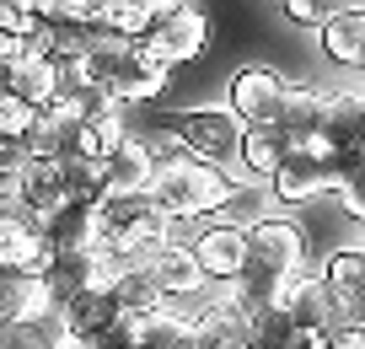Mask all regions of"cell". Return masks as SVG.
I'll return each instance as SVG.
<instances>
[{"label":"cell","instance_id":"obj_20","mask_svg":"<svg viewBox=\"0 0 365 349\" xmlns=\"http://www.w3.org/2000/svg\"><path fill=\"white\" fill-rule=\"evenodd\" d=\"M113 301H118V317H150V312H161V295H156V285L145 280V269H124V274H118Z\"/></svg>","mask_w":365,"mask_h":349},{"label":"cell","instance_id":"obj_14","mask_svg":"<svg viewBox=\"0 0 365 349\" xmlns=\"http://www.w3.org/2000/svg\"><path fill=\"white\" fill-rule=\"evenodd\" d=\"M43 242L54 253H91L97 248V204H65L43 226Z\"/></svg>","mask_w":365,"mask_h":349},{"label":"cell","instance_id":"obj_5","mask_svg":"<svg viewBox=\"0 0 365 349\" xmlns=\"http://www.w3.org/2000/svg\"><path fill=\"white\" fill-rule=\"evenodd\" d=\"M290 81L269 65H247L231 76V102L226 108L242 118V129H274L279 124V108H285Z\"/></svg>","mask_w":365,"mask_h":349},{"label":"cell","instance_id":"obj_9","mask_svg":"<svg viewBox=\"0 0 365 349\" xmlns=\"http://www.w3.org/2000/svg\"><path fill=\"white\" fill-rule=\"evenodd\" d=\"M150 172H156V156L140 135H124L103 161H97V183H103V199L113 193H145L150 188Z\"/></svg>","mask_w":365,"mask_h":349},{"label":"cell","instance_id":"obj_10","mask_svg":"<svg viewBox=\"0 0 365 349\" xmlns=\"http://www.w3.org/2000/svg\"><path fill=\"white\" fill-rule=\"evenodd\" d=\"M135 269H145V280L156 285L161 301H194V295L205 290V274H199L194 258H188V242H167L161 253H150V258L135 263Z\"/></svg>","mask_w":365,"mask_h":349},{"label":"cell","instance_id":"obj_4","mask_svg":"<svg viewBox=\"0 0 365 349\" xmlns=\"http://www.w3.org/2000/svg\"><path fill=\"white\" fill-rule=\"evenodd\" d=\"M242 118L231 108H188L172 124V146H188L194 151V161H205V167H220L226 172V161H237L242 151Z\"/></svg>","mask_w":365,"mask_h":349},{"label":"cell","instance_id":"obj_6","mask_svg":"<svg viewBox=\"0 0 365 349\" xmlns=\"http://www.w3.org/2000/svg\"><path fill=\"white\" fill-rule=\"evenodd\" d=\"M140 44L161 59V65H182V59H194L199 49L210 44V22L199 6H156V27H150Z\"/></svg>","mask_w":365,"mask_h":349},{"label":"cell","instance_id":"obj_1","mask_svg":"<svg viewBox=\"0 0 365 349\" xmlns=\"http://www.w3.org/2000/svg\"><path fill=\"white\" fill-rule=\"evenodd\" d=\"M296 274H307V237L290 221H258L247 226V248H242V274H237V301L242 312H263L279 301Z\"/></svg>","mask_w":365,"mask_h":349},{"label":"cell","instance_id":"obj_13","mask_svg":"<svg viewBox=\"0 0 365 349\" xmlns=\"http://www.w3.org/2000/svg\"><path fill=\"white\" fill-rule=\"evenodd\" d=\"M322 49H328L333 65L360 70V59H365V6H339L333 22L322 27Z\"/></svg>","mask_w":365,"mask_h":349},{"label":"cell","instance_id":"obj_2","mask_svg":"<svg viewBox=\"0 0 365 349\" xmlns=\"http://www.w3.org/2000/svg\"><path fill=\"white\" fill-rule=\"evenodd\" d=\"M145 193L172 226L178 221H205V215L226 210V204L237 199L226 172L205 167V161H194V156H156V172H150Z\"/></svg>","mask_w":365,"mask_h":349},{"label":"cell","instance_id":"obj_19","mask_svg":"<svg viewBox=\"0 0 365 349\" xmlns=\"http://www.w3.org/2000/svg\"><path fill=\"white\" fill-rule=\"evenodd\" d=\"M317 280L333 290V301H349V295H360V290H365V253H360V248H339Z\"/></svg>","mask_w":365,"mask_h":349},{"label":"cell","instance_id":"obj_26","mask_svg":"<svg viewBox=\"0 0 365 349\" xmlns=\"http://www.w3.org/2000/svg\"><path fill=\"white\" fill-rule=\"evenodd\" d=\"M322 349H365V333H360V328H333Z\"/></svg>","mask_w":365,"mask_h":349},{"label":"cell","instance_id":"obj_22","mask_svg":"<svg viewBox=\"0 0 365 349\" xmlns=\"http://www.w3.org/2000/svg\"><path fill=\"white\" fill-rule=\"evenodd\" d=\"M33 118H38V113L27 108V102H16L11 91H0V135H6V140H16V146H22V135L33 129Z\"/></svg>","mask_w":365,"mask_h":349},{"label":"cell","instance_id":"obj_17","mask_svg":"<svg viewBox=\"0 0 365 349\" xmlns=\"http://www.w3.org/2000/svg\"><path fill=\"white\" fill-rule=\"evenodd\" d=\"M285 156L290 151H285V140H279V129H247V135H242V151H237V161L252 178H274Z\"/></svg>","mask_w":365,"mask_h":349},{"label":"cell","instance_id":"obj_23","mask_svg":"<svg viewBox=\"0 0 365 349\" xmlns=\"http://www.w3.org/2000/svg\"><path fill=\"white\" fill-rule=\"evenodd\" d=\"M27 231H38L33 215H27L16 199H6V204H0V248H11V242H16V237H27Z\"/></svg>","mask_w":365,"mask_h":349},{"label":"cell","instance_id":"obj_12","mask_svg":"<svg viewBox=\"0 0 365 349\" xmlns=\"http://www.w3.org/2000/svg\"><path fill=\"white\" fill-rule=\"evenodd\" d=\"M0 91H11L16 102H27L33 113H43L48 102H54V91H59L54 59H33V54H27L22 65H11L6 76H0Z\"/></svg>","mask_w":365,"mask_h":349},{"label":"cell","instance_id":"obj_21","mask_svg":"<svg viewBox=\"0 0 365 349\" xmlns=\"http://www.w3.org/2000/svg\"><path fill=\"white\" fill-rule=\"evenodd\" d=\"M38 27H43V16H38V6H16V0H0V33L6 38H33Z\"/></svg>","mask_w":365,"mask_h":349},{"label":"cell","instance_id":"obj_18","mask_svg":"<svg viewBox=\"0 0 365 349\" xmlns=\"http://www.w3.org/2000/svg\"><path fill=\"white\" fill-rule=\"evenodd\" d=\"M97 27H108L113 38H124V44H140V38L156 27V6L150 0H118V6H103V16H97Z\"/></svg>","mask_w":365,"mask_h":349},{"label":"cell","instance_id":"obj_16","mask_svg":"<svg viewBox=\"0 0 365 349\" xmlns=\"http://www.w3.org/2000/svg\"><path fill=\"white\" fill-rule=\"evenodd\" d=\"M86 258H91V253H54V263H48V274H43L48 312H59L70 295L86 290Z\"/></svg>","mask_w":365,"mask_h":349},{"label":"cell","instance_id":"obj_11","mask_svg":"<svg viewBox=\"0 0 365 349\" xmlns=\"http://www.w3.org/2000/svg\"><path fill=\"white\" fill-rule=\"evenodd\" d=\"M322 102H328V91L317 86H290L285 91V108H279V140H285V151H312L322 135Z\"/></svg>","mask_w":365,"mask_h":349},{"label":"cell","instance_id":"obj_8","mask_svg":"<svg viewBox=\"0 0 365 349\" xmlns=\"http://www.w3.org/2000/svg\"><path fill=\"white\" fill-rule=\"evenodd\" d=\"M279 312L290 317V328H307V333H322L328 338L339 328V306H333V290L317 280V274H296V280L279 290Z\"/></svg>","mask_w":365,"mask_h":349},{"label":"cell","instance_id":"obj_15","mask_svg":"<svg viewBox=\"0 0 365 349\" xmlns=\"http://www.w3.org/2000/svg\"><path fill=\"white\" fill-rule=\"evenodd\" d=\"M0 349H70V338L59 312H33V317H16L11 328H0Z\"/></svg>","mask_w":365,"mask_h":349},{"label":"cell","instance_id":"obj_24","mask_svg":"<svg viewBox=\"0 0 365 349\" xmlns=\"http://www.w3.org/2000/svg\"><path fill=\"white\" fill-rule=\"evenodd\" d=\"M333 11H339L333 0H290V6H285L290 22H312V27H328V22H333Z\"/></svg>","mask_w":365,"mask_h":349},{"label":"cell","instance_id":"obj_25","mask_svg":"<svg viewBox=\"0 0 365 349\" xmlns=\"http://www.w3.org/2000/svg\"><path fill=\"white\" fill-rule=\"evenodd\" d=\"M339 193H344V210H349L354 221H365V172H354V178L344 183Z\"/></svg>","mask_w":365,"mask_h":349},{"label":"cell","instance_id":"obj_7","mask_svg":"<svg viewBox=\"0 0 365 349\" xmlns=\"http://www.w3.org/2000/svg\"><path fill=\"white\" fill-rule=\"evenodd\" d=\"M242 248H247V226L215 221V226H205V231H194L188 258L205 274V285H220V280H237L242 274Z\"/></svg>","mask_w":365,"mask_h":349},{"label":"cell","instance_id":"obj_3","mask_svg":"<svg viewBox=\"0 0 365 349\" xmlns=\"http://www.w3.org/2000/svg\"><path fill=\"white\" fill-rule=\"evenodd\" d=\"M354 172H360V151L312 146V151H290L269 183H274V193H279V204H301V199H317V193H339Z\"/></svg>","mask_w":365,"mask_h":349}]
</instances>
